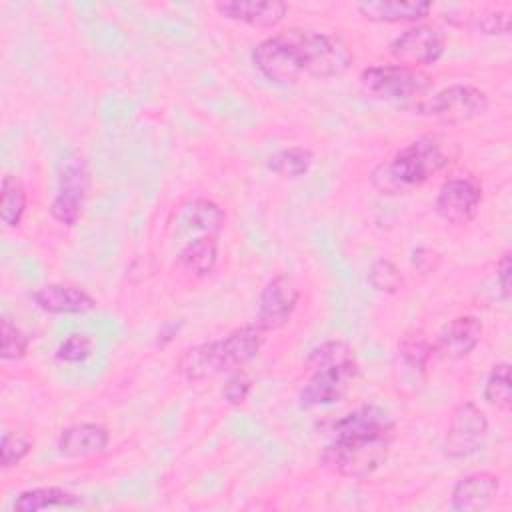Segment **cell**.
<instances>
[{
	"label": "cell",
	"mask_w": 512,
	"mask_h": 512,
	"mask_svg": "<svg viewBox=\"0 0 512 512\" xmlns=\"http://www.w3.org/2000/svg\"><path fill=\"white\" fill-rule=\"evenodd\" d=\"M350 62V50L338 36L308 28H284L252 50L254 68L282 86L298 84L302 78L340 76Z\"/></svg>",
	"instance_id": "6da1fadb"
},
{
	"label": "cell",
	"mask_w": 512,
	"mask_h": 512,
	"mask_svg": "<svg viewBox=\"0 0 512 512\" xmlns=\"http://www.w3.org/2000/svg\"><path fill=\"white\" fill-rule=\"evenodd\" d=\"M328 436L320 454L322 466L338 476L362 480L386 462L394 440V420L380 406H360L332 420Z\"/></svg>",
	"instance_id": "7a4b0ae2"
},
{
	"label": "cell",
	"mask_w": 512,
	"mask_h": 512,
	"mask_svg": "<svg viewBox=\"0 0 512 512\" xmlns=\"http://www.w3.org/2000/svg\"><path fill=\"white\" fill-rule=\"evenodd\" d=\"M264 344V330L254 322L232 330L220 340L188 348L178 360V372L190 382L232 374L254 360Z\"/></svg>",
	"instance_id": "3957f363"
},
{
	"label": "cell",
	"mask_w": 512,
	"mask_h": 512,
	"mask_svg": "<svg viewBox=\"0 0 512 512\" xmlns=\"http://www.w3.org/2000/svg\"><path fill=\"white\" fill-rule=\"evenodd\" d=\"M310 378L300 390L304 408L330 406L340 402L358 374L354 350L344 340H328L314 348L306 360Z\"/></svg>",
	"instance_id": "277c9868"
},
{
	"label": "cell",
	"mask_w": 512,
	"mask_h": 512,
	"mask_svg": "<svg viewBox=\"0 0 512 512\" xmlns=\"http://www.w3.org/2000/svg\"><path fill=\"white\" fill-rule=\"evenodd\" d=\"M448 162V154L434 138H416L372 172V184L382 194L410 192L426 184Z\"/></svg>",
	"instance_id": "5b68a950"
},
{
	"label": "cell",
	"mask_w": 512,
	"mask_h": 512,
	"mask_svg": "<svg viewBox=\"0 0 512 512\" xmlns=\"http://www.w3.org/2000/svg\"><path fill=\"white\" fill-rule=\"evenodd\" d=\"M360 88L370 98L384 102L422 100L430 88V76L400 64H376L360 72Z\"/></svg>",
	"instance_id": "8992f818"
},
{
	"label": "cell",
	"mask_w": 512,
	"mask_h": 512,
	"mask_svg": "<svg viewBox=\"0 0 512 512\" xmlns=\"http://www.w3.org/2000/svg\"><path fill=\"white\" fill-rule=\"evenodd\" d=\"M488 94L472 84H452L436 94L418 100L414 110L420 116L442 124H464L488 110Z\"/></svg>",
	"instance_id": "52a82bcc"
},
{
	"label": "cell",
	"mask_w": 512,
	"mask_h": 512,
	"mask_svg": "<svg viewBox=\"0 0 512 512\" xmlns=\"http://www.w3.org/2000/svg\"><path fill=\"white\" fill-rule=\"evenodd\" d=\"M488 418L470 400L460 402L452 410V418L444 436L442 450L448 458H466L476 454L488 438Z\"/></svg>",
	"instance_id": "ba28073f"
},
{
	"label": "cell",
	"mask_w": 512,
	"mask_h": 512,
	"mask_svg": "<svg viewBox=\"0 0 512 512\" xmlns=\"http://www.w3.org/2000/svg\"><path fill=\"white\" fill-rule=\"evenodd\" d=\"M444 48L446 42L438 28L428 24H414L390 42V56L400 66L420 70L422 66L438 62L444 54Z\"/></svg>",
	"instance_id": "9c48e42d"
},
{
	"label": "cell",
	"mask_w": 512,
	"mask_h": 512,
	"mask_svg": "<svg viewBox=\"0 0 512 512\" xmlns=\"http://www.w3.org/2000/svg\"><path fill=\"white\" fill-rule=\"evenodd\" d=\"M88 186H90V170L86 160L84 158L68 160L58 176V190L50 204V216L64 226H74L80 220Z\"/></svg>",
	"instance_id": "30bf717a"
},
{
	"label": "cell",
	"mask_w": 512,
	"mask_h": 512,
	"mask_svg": "<svg viewBox=\"0 0 512 512\" xmlns=\"http://www.w3.org/2000/svg\"><path fill=\"white\" fill-rule=\"evenodd\" d=\"M482 206V186L474 178H448L434 200V208L448 224H468Z\"/></svg>",
	"instance_id": "8fae6325"
},
{
	"label": "cell",
	"mask_w": 512,
	"mask_h": 512,
	"mask_svg": "<svg viewBox=\"0 0 512 512\" xmlns=\"http://www.w3.org/2000/svg\"><path fill=\"white\" fill-rule=\"evenodd\" d=\"M300 290L288 274H278L266 282L260 292L256 324L268 332L286 326L298 306Z\"/></svg>",
	"instance_id": "7c38bea8"
},
{
	"label": "cell",
	"mask_w": 512,
	"mask_h": 512,
	"mask_svg": "<svg viewBox=\"0 0 512 512\" xmlns=\"http://www.w3.org/2000/svg\"><path fill=\"white\" fill-rule=\"evenodd\" d=\"M214 10L226 20L268 30L284 20L288 4L282 0H220Z\"/></svg>",
	"instance_id": "4fadbf2b"
},
{
	"label": "cell",
	"mask_w": 512,
	"mask_h": 512,
	"mask_svg": "<svg viewBox=\"0 0 512 512\" xmlns=\"http://www.w3.org/2000/svg\"><path fill=\"white\" fill-rule=\"evenodd\" d=\"M500 490V480L492 472H474L462 476L450 492V508L456 512L486 510Z\"/></svg>",
	"instance_id": "5bb4252c"
},
{
	"label": "cell",
	"mask_w": 512,
	"mask_h": 512,
	"mask_svg": "<svg viewBox=\"0 0 512 512\" xmlns=\"http://www.w3.org/2000/svg\"><path fill=\"white\" fill-rule=\"evenodd\" d=\"M482 322L472 314H462L450 320L434 346V352H438L442 358L448 360H460L466 358L480 342L482 338Z\"/></svg>",
	"instance_id": "9a60e30c"
},
{
	"label": "cell",
	"mask_w": 512,
	"mask_h": 512,
	"mask_svg": "<svg viewBox=\"0 0 512 512\" xmlns=\"http://www.w3.org/2000/svg\"><path fill=\"white\" fill-rule=\"evenodd\" d=\"M354 8L368 22L416 24L430 14L432 4L424 0H376V2H358Z\"/></svg>",
	"instance_id": "2e32d148"
},
{
	"label": "cell",
	"mask_w": 512,
	"mask_h": 512,
	"mask_svg": "<svg viewBox=\"0 0 512 512\" xmlns=\"http://www.w3.org/2000/svg\"><path fill=\"white\" fill-rule=\"evenodd\" d=\"M110 432L96 422H80L64 428L56 440V448L66 458H86L102 454L108 448Z\"/></svg>",
	"instance_id": "e0dca14e"
},
{
	"label": "cell",
	"mask_w": 512,
	"mask_h": 512,
	"mask_svg": "<svg viewBox=\"0 0 512 512\" xmlns=\"http://www.w3.org/2000/svg\"><path fill=\"white\" fill-rule=\"evenodd\" d=\"M34 304L48 314H84L96 308L92 294L70 284H46L34 294Z\"/></svg>",
	"instance_id": "ac0fdd59"
},
{
	"label": "cell",
	"mask_w": 512,
	"mask_h": 512,
	"mask_svg": "<svg viewBox=\"0 0 512 512\" xmlns=\"http://www.w3.org/2000/svg\"><path fill=\"white\" fill-rule=\"evenodd\" d=\"M226 216L224 210L206 198H196L190 200L188 204L180 206V210L176 212V232H204V234H216L222 224H224Z\"/></svg>",
	"instance_id": "d6986e66"
},
{
	"label": "cell",
	"mask_w": 512,
	"mask_h": 512,
	"mask_svg": "<svg viewBox=\"0 0 512 512\" xmlns=\"http://www.w3.org/2000/svg\"><path fill=\"white\" fill-rule=\"evenodd\" d=\"M218 262V242L214 234H202L190 240L176 256V268L190 278L208 276Z\"/></svg>",
	"instance_id": "ffe728a7"
},
{
	"label": "cell",
	"mask_w": 512,
	"mask_h": 512,
	"mask_svg": "<svg viewBox=\"0 0 512 512\" xmlns=\"http://www.w3.org/2000/svg\"><path fill=\"white\" fill-rule=\"evenodd\" d=\"M82 504V498L60 488V486H40L24 490L14 500V510L18 512H38L46 508H70Z\"/></svg>",
	"instance_id": "44dd1931"
},
{
	"label": "cell",
	"mask_w": 512,
	"mask_h": 512,
	"mask_svg": "<svg viewBox=\"0 0 512 512\" xmlns=\"http://www.w3.org/2000/svg\"><path fill=\"white\" fill-rule=\"evenodd\" d=\"M312 164H314V152L306 146H290V148L278 150L266 162L270 172H274L280 178H288V180L306 176L310 172Z\"/></svg>",
	"instance_id": "7402d4cb"
},
{
	"label": "cell",
	"mask_w": 512,
	"mask_h": 512,
	"mask_svg": "<svg viewBox=\"0 0 512 512\" xmlns=\"http://www.w3.org/2000/svg\"><path fill=\"white\" fill-rule=\"evenodd\" d=\"M26 190L16 176L6 174L0 184V218L6 228L20 226L26 212Z\"/></svg>",
	"instance_id": "603a6c76"
},
{
	"label": "cell",
	"mask_w": 512,
	"mask_h": 512,
	"mask_svg": "<svg viewBox=\"0 0 512 512\" xmlns=\"http://www.w3.org/2000/svg\"><path fill=\"white\" fill-rule=\"evenodd\" d=\"M484 400L496 410L508 414L512 404V388H510V364L498 362L492 366L486 384H484Z\"/></svg>",
	"instance_id": "cb8c5ba5"
},
{
	"label": "cell",
	"mask_w": 512,
	"mask_h": 512,
	"mask_svg": "<svg viewBox=\"0 0 512 512\" xmlns=\"http://www.w3.org/2000/svg\"><path fill=\"white\" fill-rule=\"evenodd\" d=\"M398 350H400V356H402V362L414 370V372H420L424 374L432 356H434V346L420 334H408L402 338V342L398 344Z\"/></svg>",
	"instance_id": "d4e9b609"
},
{
	"label": "cell",
	"mask_w": 512,
	"mask_h": 512,
	"mask_svg": "<svg viewBox=\"0 0 512 512\" xmlns=\"http://www.w3.org/2000/svg\"><path fill=\"white\" fill-rule=\"evenodd\" d=\"M368 282L376 292L382 294H398L404 286V276L400 268L386 258L376 260L368 270Z\"/></svg>",
	"instance_id": "484cf974"
},
{
	"label": "cell",
	"mask_w": 512,
	"mask_h": 512,
	"mask_svg": "<svg viewBox=\"0 0 512 512\" xmlns=\"http://www.w3.org/2000/svg\"><path fill=\"white\" fill-rule=\"evenodd\" d=\"M0 356L2 360H22L28 352V336L10 318H2L0 324Z\"/></svg>",
	"instance_id": "4316f807"
},
{
	"label": "cell",
	"mask_w": 512,
	"mask_h": 512,
	"mask_svg": "<svg viewBox=\"0 0 512 512\" xmlns=\"http://www.w3.org/2000/svg\"><path fill=\"white\" fill-rule=\"evenodd\" d=\"M466 24L480 34L498 36L510 32V12L508 10H486L474 16H466Z\"/></svg>",
	"instance_id": "83f0119b"
},
{
	"label": "cell",
	"mask_w": 512,
	"mask_h": 512,
	"mask_svg": "<svg viewBox=\"0 0 512 512\" xmlns=\"http://www.w3.org/2000/svg\"><path fill=\"white\" fill-rule=\"evenodd\" d=\"M32 448V442L20 432H4L0 442V464L2 468H12L20 464Z\"/></svg>",
	"instance_id": "f1b7e54d"
},
{
	"label": "cell",
	"mask_w": 512,
	"mask_h": 512,
	"mask_svg": "<svg viewBox=\"0 0 512 512\" xmlns=\"http://www.w3.org/2000/svg\"><path fill=\"white\" fill-rule=\"evenodd\" d=\"M92 354V338L86 334H70L56 348L60 362H84Z\"/></svg>",
	"instance_id": "f546056e"
},
{
	"label": "cell",
	"mask_w": 512,
	"mask_h": 512,
	"mask_svg": "<svg viewBox=\"0 0 512 512\" xmlns=\"http://www.w3.org/2000/svg\"><path fill=\"white\" fill-rule=\"evenodd\" d=\"M250 390H252V380L248 378V374L244 370H236V372L230 374L228 382L224 384L222 396H224V400L228 404L238 406V404H242L248 398Z\"/></svg>",
	"instance_id": "4dcf8cb0"
},
{
	"label": "cell",
	"mask_w": 512,
	"mask_h": 512,
	"mask_svg": "<svg viewBox=\"0 0 512 512\" xmlns=\"http://www.w3.org/2000/svg\"><path fill=\"white\" fill-rule=\"evenodd\" d=\"M412 266L418 272H422V274H430V272H434L440 266V254L436 250H432V248L418 246L412 252Z\"/></svg>",
	"instance_id": "1f68e13d"
},
{
	"label": "cell",
	"mask_w": 512,
	"mask_h": 512,
	"mask_svg": "<svg viewBox=\"0 0 512 512\" xmlns=\"http://www.w3.org/2000/svg\"><path fill=\"white\" fill-rule=\"evenodd\" d=\"M510 276H512V262H510V252L506 250L500 256L498 264H496V280H498V286H500V292H502L504 300H510V294H512Z\"/></svg>",
	"instance_id": "d6a6232c"
},
{
	"label": "cell",
	"mask_w": 512,
	"mask_h": 512,
	"mask_svg": "<svg viewBox=\"0 0 512 512\" xmlns=\"http://www.w3.org/2000/svg\"><path fill=\"white\" fill-rule=\"evenodd\" d=\"M180 326H182V324H176V322H164L162 328H160V332H158V344L166 346V344L178 334Z\"/></svg>",
	"instance_id": "836d02e7"
}]
</instances>
